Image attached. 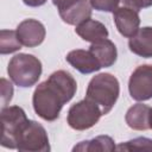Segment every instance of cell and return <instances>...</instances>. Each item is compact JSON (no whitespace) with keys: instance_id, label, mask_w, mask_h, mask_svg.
<instances>
[{"instance_id":"cell-8","label":"cell","mask_w":152,"mask_h":152,"mask_svg":"<svg viewBox=\"0 0 152 152\" xmlns=\"http://www.w3.org/2000/svg\"><path fill=\"white\" fill-rule=\"evenodd\" d=\"M15 31L19 42L26 48H34L40 45L46 34L44 25L36 19L23 20Z\"/></svg>"},{"instance_id":"cell-23","label":"cell","mask_w":152,"mask_h":152,"mask_svg":"<svg viewBox=\"0 0 152 152\" xmlns=\"http://www.w3.org/2000/svg\"><path fill=\"white\" fill-rule=\"evenodd\" d=\"M25 5L30 6V7H39L42 5H44L48 0H23Z\"/></svg>"},{"instance_id":"cell-3","label":"cell","mask_w":152,"mask_h":152,"mask_svg":"<svg viewBox=\"0 0 152 152\" xmlns=\"http://www.w3.org/2000/svg\"><path fill=\"white\" fill-rule=\"evenodd\" d=\"M7 74L15 86L30 88L38 82L42 75V63L33 55L18 53L11 58Z\"/></svg>"},{"instance_id":"cell-15","label":"cell","mask_w":152,"mask_h":152,"mask_svg":"<svg viewBox=\"0 0 152 152\" xmlns=\"http://www.w3.org/2000/svg\"><path fill=\"white\" fill-rule=\"evenodd\" d=\"M75 32L86 42L95 43L97 40L104 39L108 37V30L107 27L94 19H87L83 23L78 24L75 28Z\"/></svg>"},{"instance_id":"cell-14","label":"cell","mask_w":152,"mask_h":152,"mask_svg":"<svg viewBox=\"0 0 152 152\" xmlns=\"http://www.w3.org/2000/svg\"><path fill=\"white\" fill-rule=\"evenodd\" d=\"M150 110L151 107L144 103H137L128 108L125 120L128 127L135 131H146L150 128Z\"/></svg>"},{"instance_id":"cell-21","label":"cell","mask_w":152,"mask_h":152,"mask_svg":"<svg viewBox=\"0 0 152 152\" xmlns=\"http://www.w3.org/2000/svg\"><path fill=\"white\" fill-rule=\"evenodd\" d=\"M120 1L124 4V6L133 8L138 12L142 8L152 6V0H120Z\"/></svg>"},{"instance_id":"cell-18","label":"cell","mask_w":152,"mask_h":152,"mask_svg":"<svg viewBox=\"0 0 152 152\" xmlns=\"http://www.w3.org/2000/svg\"><path fill=\"white\" fill-rule=\"evenodd\" d=\"M119 151H152V139L139 137L116 146Z\"/></svg>"},{"instance_id":"cell-19","label":"cell","mask_w":152,"mask_h":152,"mask_svg":"<svg viewBox=\"0 0 152 152\" xmlns=\"http://www.w3.org/2000/svg\"><path fill=\"white\" fill-rule=\"evenodd\" d=\"M93 8L102 12H114L119 7L120 0H89Z\"/></svg>"},{"instance_id":"cell-6","label":"cell","mask_w":152,"mask_h":152,"mask_svg":"<svg viewBox=\"0 0 152 152\" xmlns=\"http://www.w3.org/2000/svg\"><path fill=\"white\" fill-rule=\"evenodd\" d=\"M101 116V109L90 100L84 99L70 107L66 121L72 129L86 131L95 126Z\"/></svg>"},{"instance_id":"cell-11","label":"cell","mask_w":152,"mask_h":152,"mask_svg":"<svg viewBox=\"0 0 152 152\" xmlns=\"http://www.w3.org/2000/svg\"><path fill=\"white\" fill-rule=\"evenodd\" d=\"M62 20L68 25H75L83 23L91 17V5L89 0H76L72 5L65 10L58 12Z\"/></svg>"},{"instance_id":"cell-17","label":"cell","mask_w":152,"mask_h":152,"mask_svg":"<svg viewBox=\"0 0 152 152\" xmlns=\"http://www.w3.org/2000/svg\"><path fill=\"white\" fill-rule=\"evenodd\" d=\"M21 49V43L18 39L17 31L1 30L0 32V53L7 55Z\"/></svg>"},{"instance_id":"cell-12","label":"cell","mask_w":152,"mask_h":152,"mask_svg":"<svg viewBox=\"0 0 152 152\" xmlns=\"http://www.w3.org/2000/svg\"><path fill=\"white\" fill-rule=\"evenodd\" d=\"M129 50L142 58L152 57V27L146 26L137 31L128 40Z\"/></svg>"},{"instance_id":"cell-5","label":"cell","mask_w":152,"mask_h":152,"mask_svg":"<svg viewBox=\"0 0 152 152\" xmlns=\"http://www.w3.org/2000/svg\"><path fill=\"white\" fill-rule=\"evenodd\" d=\"M17 150L27 152L50 151L49 137L45 128L34 120H28L17 138Z\"/></svg>"},{"instance_id":"cell-13","label":"cell","mask_w":152,"mask_h":152,"mask_svg":"<svg viewBox=\"0 0 152 152\" xmlns=\"http://www.w3.org/2000/svg\"><path fill=\"white\" fill-rule=\"evenodd\" d=\"M89 50L97 58L102 68H109L116 62V57H118L116 46L108 38L91 43V45L89 46Z\"/></svg>"},{"instance_id":"cell-7","label":"cell","mask_w":152,"mask_h":152,"mask_svg":"<svg viewBox=\"0 0 152 152\" xmlns=\"http://www.w3.org/2000/svg\"><path fill=\"white\" fill-rule=\"evenodd\" d=\"M128 91L133 100L146 101L152 99V65H139L131 75Z\"/></svg>"},{"instance_id":"cell-1","label":"cell","mask_w":152,"mask_h":152,"mask_svg":"<svg viewBox=\"0 0 152 152\" xmlns=\"http://www.w3.org/2000/svg\"><path fill=\"white\" fill-rule=\"evenodd\" d=\"M76 90L77 83L70 72L65 70L52 72L33 91L32 104L36 114L46 121L56 120L63 106L74 97Z\"/></svg>"},{"instance_id":"cell-22","label":"cell","mask_w":152,"mask_h":152,"mask_svg":"<svg viewBox=\"0 0 152 152\" xmlns=\"http://www.w3.org/2000/svg\"><path fill=\"white\" fill-rule=\"evenodd\" d=\"M75 1L76 0H52V4L57 7L58 12H61V11L65 10L66 7H69L70 5H72Z\"/></svg>"},{"instance_id":"cell-9","label":"cell","mask_w":152,"mask_h":152,"mask_svg":"<svg viewBox=\"0 0 152 152\" xmlns=\"http://www.w3.org/2000/svg\"><path fill=\"white\" fill-rule=\"evenodd\" d=\"M113 19L119 33L126 38L133 37L139 30V25H140L139 12L133 8L126 6L118 7L113 12Z\"/></svg>"},{"instance_id":"cell-2","label":"cell","mask_w":152,"mask_h":152,"mask_svg":"<svg viewBox=\"0 0 152 152\" xmlns=\"http://www.w3.org/2000/svg\"><path fill=\"white\" fill-rule=\"evenodd\" d=\"M120 94V84L115 76L108 72L95 75L88 83L86 99L94 102L102 112L108 114L118 101Z\"/></svg>"},{"instance_id":"cell-4","label":"cell","mask_w":152,"mask_h":152,"mask_svg":"<svg viewBox=\"0 0 152 152\" xmlns=\"http://www.w3.org/2000/svg\"><path fill=\"white\" fill-rule=\"evenodd\" d=\"M1 146L17 150V138L28 121L26 113L19 106L1 108Z\"/></svg>"},{"instance_id":"cell-20","label":"cell","mask_w":152,"mask_h":152,"mask_svg":"<svg viewBox=\"0 0 152 152\" xmlns=\"http://www.w3.org/2000/svg\"><path fill=\"white\" fill-rule=\"evenodd\" d=\"M0 86H1V103L2 107H7L13 96V86L6 78L0 80Z\"/></svg>"},{"instance_id":"cell-24","label":"cell","mask_w":152,"mask_h":152,"mask_svg":"<svg viewBox=\"0 0 152 152\" xmlns=\"http://www.w3.org/2000/svg\"><path fill=\"white\" fill-rule=\"evenodd\" d=\"M150 128L152 129V108L150 110Z\"/></svg>"},{"instance_id":"cell-10","label":"cell","mask_w":152,"mask_h":152,"mask_svg":"<svg viewBox=\"0 0 152 152\" xmlns=\"http://www.w3.org/2000/svg\"><path fill=\"white\" fill-rule=\"evenodd\" d=\"M65 59L72 68H75L81 74H91L99 71L102 68L97 58L93 55L90 50H72L66 55Z\"/></svg>"},{"instance_id":"cell-16","label":"cell","mask_w":152,"mask_h":152,"mask_svg":"<svg viewBox=\"0 0 152 152\" xmlns=\"http://www.w3.org/2000/svg\"><path fill=\"white\" fill-rule=\"evenodd\" d=\"M114 140L108 135H99L90 140H84L74 146L72 151H114Z\"/></svg>"}]
</instances>
